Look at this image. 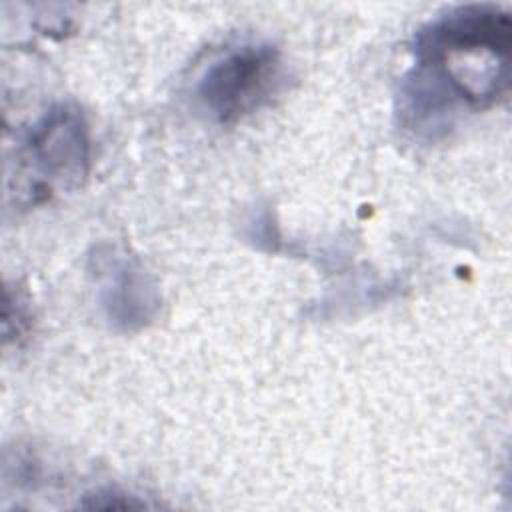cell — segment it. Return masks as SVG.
Returning a JSON list of instances; mask_svg holds the SVG:
<instances>
[{"instance_id": "2", "label": "cell", "mask_w": 512, "mask_h": 512, "mask_svg": "<svg viewBox=\"0 0 512 512\" xmlns=\"http://www.w3.org/2000/svg\"><path fill=\"white\" fill-rule=\"evenodd\" d=\"M282 80V56L266 42L242 44L208 64L196 84L204 112L218 124H234L264 106Z\"/></svg>"}, {"instance_id": "3", "label": "cell", "mask_w": 512, "mask_h": 512, "mask_svg": "<svg viewBox=\"0 0 512 512\" xmlns=\"http://www.w3.org/2000/svg\"><path fill=\"white\" fill-rule=\"evenodd\" d=\"M26 154L50 182L76 188L90 170V138L78 108L54 106L30 132Z\"/></svg>"}, {"instance_id": "4", "label": "cell", "mask_w": 512, "mask_h": 512, "mask_svg": "<svg viewBox=\"0 0 512 512\" xmlns=\"http://www.w3.org/2000/svg\"><path fill=\"white\" fill-rule=\"evenodd\" d=\"M98 298L108 320L122 330H136L154 318L158 292L142 264L126 252L108 248L94 258Z\"/></svg>"}, {"instance_id": "1", "label": "cell", "mask_w": 512, "mask_h": 512, "mask_svg": "<svg viewBox=\"0 0 512 512\" xmlns=\"http://www.w3.org/2000/svg\"><path fill=\"white\" fill-rule=\"evenodd\" d=\"M510 14L496 4L456 6L414 38V66L400 84V122L434 136L466 106L482 110L510 82Z\"/></svg>"}]
</instances>
